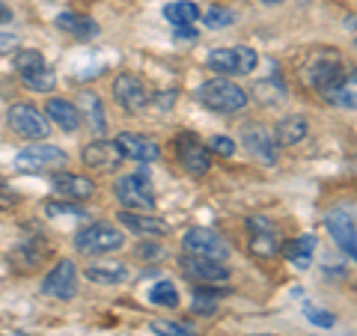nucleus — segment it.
<instances>
[{
    "mask_svg": "<svg viewBox=\"0 0 357 336\" xmlns=\"http://www.w3.org/2000/svg\"><path fill=\"white\" fill-rule=\"evenodd\" d=\"M197 102L215 110V114H236V110L248 107L250 96L238 84H232L229 77H211V81H206L197 89Z\"/></svg>",
    "mask_w": 357,
    "mask_h": 336,
    "instance_id": "1",
    "label": "nucleus"
},
{
    "mask_svg": "<svg viewBox=\"0 0 357 336\" xmlns=\"http://www.w3.org/2000/svg\"><path fill=\"white\" fill-rule=\"evenodd\" d=\"M206 63H208V69L218 72L220 77H241L256 69L259 54L248 48V45H232V48H215Z\"/></svg>",
    "mask_w": 357,
    "mask_h": 336,
    "instance_id": "2",
    "label": "nucleus"
},
{
    "mask_svg": "<svg viewBox=\"0 0 357 336\" xmlns=\"http://www.w3.org/2000/svg\"><path fill=\"white\" fill-rule=\"evenodd\" d=\"M126 244V235H122L114 223H89L81 232L75 235V247L86 253V256H105L114 253Z\"/></svg>",
    "mask_w": 357,
    "mask_h": 336,
    "instance_id": "3",
    "label": "nucleus"
},
{
    "mask_svg": "<svg viewBox=\"0 0 357 336\" xmlns=\"http://www.w3.org/2000/svg\"><path fill=\"white\" fill-rule=\"evenodd\" d=\"M116 199L122 206H126L128 211H149L155 208V185L149 173H128V176H119L116 178Z\"/></svg>",
    "mask_w": 357,
    "mask_h": 336,
    "instance_id": "4",
    "label": "nucleus"
},
{
    "mask_svg": "<svg viewBox=\"0 0 357 336\" xmlns=\"http://www.w3.org/2000/svg\"><path fill=\"white\" fill-rule=\"evenodd\" d=\"M6 122L24 140H45L51 134V122L33 105H13L6 110Z\"/></svg>",
    "mask_w": 357,
    "mask_h": 336,
    "instance_id": "5",
    "label": "nucleus"
},
{
    "mask_svg": "<svg viewBox=\"0 0 357 336\" xmlns=\"http://www.w3.org/2000/svg\"><path fill=\"white\" fill-rule=\"evenodd\" d=\"M182 247H185V253H191V256H208V259H220V262L229 259V244H227V238H223L220 232L208 229V227L188 229L185 238H182Z\"/></svg>",
    "mask_w": 357,
    "mask_h": 336,
    "instance_id": "6",
    "label": "nucleus"
},
{
    "mask_svg": "<svg viewBox=\"0 0 357 336\" xmlns=\"http://www.w3.org/2000/svg\"><path fill=\"white\" fill-rule=\"evenodd\" d=\"M114 102L122 110H128V114H140V110L152 102V93H149V86L143 84L140 75L122 72L114 81Z\"/></svg>",
    "mask_w": 357,
    "mask_h": 336,
    "instance_id": "7",
    "label": "nucleus"
},
{
    "mask_svg": "<svg viewBox=\"0 0 357 336\" xmlns=\"http://www.w3.org/2000/svg\"><path fill=\"white\" fill-rule=\"evenodd\" d=\"M248 229H250V238H248V250L256 256V259H274L280 253V235H277L274 223L268 220L265 215H250L248 217Z\"/></svg>",
    "mask_w": 357,
    "mask_h": 336,
    "instance_id": "8",
    "label": "nucleus"
},
{
    "mask_svg": "<svg viewBox=\"0 0 357 336\" xmlns=\"http://www.w3.org/2000/svg\"><path fill=\"white\" fill-rule=\"evenodd\" d=\"M66 161H69V155L60 146H51V143H33V146L15 155V167L21 173H42L51 170V167H63Z\"/></svg>",
    "mask_w": 357,
    "mask_h": 336,
    "instance_id": "9",
    "label": "nucleus"
},
{
    "mask_svg": "<svg viewBox=\"0 0 357 336\" xmlns=\"http://www.w3.org/2000/svg\"><path fill=\"white\" fill-rule=\"evenodd\" d=\"M42 295L54 300H72L77 295V268L72 259H60L42 277Z\"/></svg>",
    "mask_w": 357,
    "mask_h": 336,
    "instance_id": "10",
    "label": "nucleus"
},
{
    "mask_svg": "<svg viewBox=\"0 0 357 336\" xmlns=\"http://www.w3.org/2000/svg\"><path fill=\"white\" fill-rule=\"evenodd\" d=\"M176 158L191 176H206L211 170V152L197 134H178L176 137Z\"/></svg>",
    "mask_w": 357,
    "mask_h": 336,
    "instance_id": "11",
    "label": "nucleus"
},
{
    "mask_svg": "<svg viewBox=\"0 0 357 336\" xmlns=\"http://www.w3.org/2000/svg\"><path fill=\"white\" fill-rule=\"evenodd\" d=\"M325 223H328V232L333 235V241H337V247L349 259H357V229H354L351 208H345V206L331 208L325 215Z\"/></svg>",
    "mask_w": 357,
    "mask_h": 336,
    "instance_id": "12",
    "label": "nucleus"
},
{
    "mask_svg": "<svg viewBox=\"0 0 357 336\" xmlns=\"http://www.w3.org/2000/svg\"><path fill=\"white\" fill-rule=\"evenodd\" d=\"M316 93L325 98L328 105H333V107L354 110V105H357V98H354V96H357V77H354V72L342 69L337 77H331L325 86H319Z\"/></svg>",
    "mask_w": 357,
    "mask_h": 336,
    "instance_id": "13",
    "label": "nucleus"
},
{
    "mask_svg": "<svg viewBox=\"0 0 357 336\" xmlns=\"http://www.w3.org/2000/svg\"><path fill=\"white\" fill-rule=\"evenodd\" d=\"M114 143L119 146L122 158H131L140 164H152V161H158V155H161L158 143H155L149 134H140V131H122Z\"/></svg>",
    "mask_w": 357,
    "mask_h": 336,
    "instance_id": "14",
    "label": "nucleus"
},
{
    "mask_svg": "<svg viewBox=\"0 0 357 336\" xmlns=\"http://www.w3.org/2000/svg\"><path fill=\"white\" fill-rule=\"evenodd\" d=\"M182 271L197 283H227L229 280V268L220 259H208V256H182Z\"/></svg>",
    "mask_w": 357,
    "mask_h": 336,
    "instance_id": "15",
    "label": "nucleus"
},
{
    "mask_svg": "<svg viewBox=\"0 0 357 336\" xmlns=\"http://www.w3.org/2000/svg\"><path fill=\"white\" fill-rule=\"evenodd\" d=\"M241 143L248 146V152L253 155V158H259L262 164H274L277 161L274 134L268 131L265 125H244L241 128Z\"/></svg>",
    "mask_w": 357,
    "mask_h": 336,
    "instance_id": "16",
    "label": "nucleus"
},
{
    "mask_svg": "<svg viewBox=\"0 0 357 336\" xmlns=\"http://www.w3.org/2000/svg\"><path fill=\"white\" fill-rule=\"evenodd\" d=\"M81 158L86 167H93V170H116L122 161V152L116 143H110V140H93L84 146Z\"/></svg>",
    "mask_w": 357,
    "mask_h": 336,
    "instance_id": "17",
    "label": "nucleus"
},
{
    "mask_svg": "<svg viewBox=\"0 0 357 336\" xmlns=\"http://www.w3.org/2000/svg\"><path fill=\"white\" fill-rule=\"evenodd\" d=\"M119 223L126 229H131L134 235H143V238H155V235H167L170 232V223L155 217V215H137V211H119Z\"/></svg>",
    "mask_w": 357,
    "mask_h": 336,
    "instance_id": "18",
    "label": "nucleus"
},
{
    "mask_svg": "<svg viewBox=\"0 0 357 336\" xmlns=\"http://www.w3.org/2000/svg\"><path fill=\"white\" fill-rule=\"evenodd\" d=\"M54 188L69 199H89L96 194V182L89 176H77V173H57L54 176Z\"/></svg>",
    "mask_w": 357,
    "mask_h": 336,
    "instance_id": "19",
    "label": "nucleus"
},
{
    "mask_svg": "<svg viewBox=\"0 0 357 336\" xmlns=\"http://www.w3.org/2000/svg\"><path fill=\"white\" fill-rule=\"evenodd\" d=\"M45 116L54 119L63 131H69V134L81 128V122H84L81 110H77L72 102H66V98H51V102L45 105Z\"/></svg>",
    "mask_w": 357,
    "mask_h": 336,
    "instance_id": "20",
    "label": "nucleus"
},
{
    "mask_svg": "<svg viewBox=\"0 0 357 336\" xmlns=\"http://www.w3.org/2000/svg\"><path fill=\"white\" fill-rule=\"evenodd\" d=\"M77 110H81V119H86V125L96 134H102L107 128V116H105V105L93 89H84L81 98H77Z\"/></svg>",
    "mask_w": 357,
    "mask_h": 336,
    "instance_id": "21",
    "label": "nucleus"
},
{
    "mask_svg": "<svg viewBox=\"0 0 357 336\" xmlns=\"http://www.w3.org/2000/svg\"><path fill=\"white\" fill-rule=\"evenodd\" d=\"M307 131H310L307 116L292 114V116H283L280 122H277V128L271 134H274V140L280 143V146H298V143L307 137Z\"/></svg>",
    "mask_w": 357,
    "mask_h": 336,
    "instance_id": "22",
    "label": "nucleus"
},
{
    "mask_svg": "<svg viewBox=\"0 0 357 336\" xmlns=\"http://www.w3.org/2000/svg\"><path fill=\"white\" fill-rule=\"evenodd\" d=\"M342 69L345 66L340 63V57H333V54H321V57L307 69V81L312 84V89H319V86H325L331 77H337Z\"/></svg>",
    "mask_w": 357,
    "mask_h": 336,
    "instance_id": "23",
    "label": "nucleus"
},
{
    "mask_svg": "<svg viewBox=\"0 0 357 336\" xmlns=\"http://www.w3.org/2000/svg\"><path fill=\"white\" fill-rule=\"evenodd\" d=\"M86 280H93V283H102V286H114V283H122V280L128 277V268L116 262V259H110V262H96V265H89L86 271H84Z\"/></svg>",
    "mask_w": 357,
    "mask_h": 336,
    "instance_id": "24",
    "label": "nucleus"
},
{
    "mask_svg": "<svg viewBox=\"0 0 357 336\" xmlns=\"http://www.w3.org/2000/svg\"><path fill=\"white\" fill-rule=\"evenodd\" d=\"M312 253H316V235L307 232L286 247V259L292 262V268H298V271H307L312 262Z\"/></svg>",
    "mask_w": 357,
    "mask_h": 336,
    "instance_id": "25",
    "label": "nucleus"
},
{
    "mask_svg": "<svg viewBox=\"0 0 357 336\" xmlns=\"http://www.w3.org/2000/svg\"><path fill=\"white\" fill-rule=\"evenodd\" d=\"M57 27L66 30V33H72V36H77V39H93L98 33V24L93 18L77 15V13H60L57 15Z\"/></svg>",
    "mask_w": 357,
    "mask_h": 336,
    "instance_id": "26",
    "label": "nucleus"
},
{
    "mask_svg": "<svg viewBox=\"0 0 357 336\" xmlns=\"http://www.w3.org/2000/svg\"><path fill=\"white\" fill-rule=\"evenodd\" d=\"M199 15H203V9H199L194 0H176V3H167L164 6V18L170 21V24H176V27L194 24Z\"/></svg>",
    "mask_w": 357,
    "mask_h": 336,
    "instance_id": "27",
    "label": "nucleus"
},
{
    "mask_svg": "<svg viewBox=\"0 0 357 336\" xmlns=\"http://www.w3.org/2000/svg\"><path fill=\"white\" fill-rule=\"evenodd\" d=\"M21 84L27 89H36V93H51L57 86V75H54L51 66H36L30 72H21Z\"/></svg>",
    "mask_w": 357,
    "mask_h": 336,
    "instance_id": "28",
    "label": "nucleus"
},
{
    "mask_svg": "<svg viewBox=\"0 0 357 336\" xmlns=\"http://www.w3.org/2000/svg\"><path fill=\"white\" fill-rule=\"evenodd\" d=\"M149 300L158 307H178V289L170 283V280H158L152 289H149Z\"/></svg>",
    "mask_w": 357,
    "mask_h": 336,
    "instance_id": "29",
    "label": "nucleus"
},
{
    "mask_svg": "<svg viewBox=\"0 0 357 336\" xmlns=\"http://www.w3.org/2000/svg\"><path fill=\"white\" fill-rule=\"evenodd\" d=\"M223 295V289L220 292H208V289H197L194 292V312L197 316H215L218 312V298Z\"/></svg>",
    "mask_w": 357,
    "mask_h": 336,
    "instance_id": "30",
    "label": "nucleus"
},
{
    "mask_svg": "<svg viewBox=\"0 0 357 336\" xmlns=\"http://www.w3.org/2000/svg\"><path fill=\"white\" fill-rule=\"evenodd\" d=\"M232 21H236V13H229V9H220V6H215V9H208V13L203 15V24L206 27H211V30H220V27H229Z\"/></svg>",
    "mask_w": 357,
    "mask_h": 336,
    "instance_id": "31",
    "label": "nucleus"
},
{
    "mask_svg": "<svg viewBox=\"0 0 357 336\" xmlns=\"http://www.w3.org/2000/svg\"><path fill=\"white\" fill-rule=\"evenodd\" d=\"M206 149L220 155V158H232V155H236V140L227 137V134H215V137H208Z\"/></svg>",
    "mask_w": 357,
    "mask_h": 336,
    "instance_id": "32",
    "label": "nucleus"
},
{
    "mask_svg": "<svg viewBox=\"0 0 357 336\" xmlns=\"http://www.w3.org/2000/svg\"><path fill=\"white\" fill-rule=\"evenodd\" d=\"M149 330L152 333H158V336H197L191 328H185V324H176V321H152L149 324Z\"/></svg>",
    "mask_w": 357,
    "mask_h": 336,
    "instance_id": "33",
    "label": "nucleus"
},
{
    "mask_svg": "<svg viewBox=\"0 0 357 336\" xmlns=\"http://www.w3.org/2000/svg\"><path fill=\"white\" fill-rule=\"evenodd\" d=\"M36 66H45V57L39 51H15V72H30Z\"/></svg>",
    "mask_w": 357,
    "mask_h": 336,
    "instance_id": "34",
    "label": "nucleus"
},
{
    "mask_svg": "<svg viewBox=\"0 0 357 336\" xmlns=\"http://www.w3.org/2000/svg\"><path fill=\"white\" fill-rule=\"evenodd\" d=\"M304 316H307V321L316 324V328H333V324H337V319H333L328 310H319L312 304H304Z\"/></svg>",
    "mask_w": 357,
    "mask_h": 336,
    "instance_id": "35",
    "label": "nucleus"
},
{
    "mask_svg": "<svg viewBox=\"0 0 357 336\" xmlns=\"http://www.w3.org/2000/svg\"><path fill=\"white\" fill-rule=\"evenodd\" d=\"M45 215H51V217H57V215L77 217V215H84V211H81V206H75V203H57V199H51V203H45Z\"/></svg>",
    "mask_w": 357,
    "mask_h": 336,
    "instance_id": "36",
    "label": "nucleus"
},
{
    "mask_svg": "<svg viewBox=\"0 0 357 336\" xmlns=\"http://www.w3.org/2000/svg\"><path fill=\"white\" fill-rule=\"evenodd\" d=\"M13 48H18V36H13V33H0V54H9Z\"/></svg>",
    "mask_w": 357,
    "mask_h": 336,
    "instance_id": "37",
    "label": "nucleus"
},
{
    "mask_svg": "<svg viewBox=\"0 0 357 336\" xmlns=\"http://www.w3.org/2000/svg\"><path fill=\"white\" fill-rule=\"evenodd\" d=\"M6 21H13V9H9L3 0H0V24H6Z\"/></svg>",
    "mask_w": 357,
    "mask_h": 336,
    "instance_id": "38",
    "label": "nucleus"
},
{
    "mask_svg": "<svg viewBox=\"0 0 357 336\" xmlns=\"http://www.w3.org/2000/svg\"><path fill=\"white\" fill-rule=\"evenodd\" d=\"M3 190H6V185H3V182H0V203H3V206H9V203H15V197H9V194H3Z\"/></svg>",
    "mask_w": 357,
    "mask_h": 336,
    "instance_id": "39",
    "label": "nucleus"
},
{
    "mask_svg": "<svg viewBox=\"0 0 357 336\" xmlns=\"http://www.w3.org/2000/svg\"><path fill=\"white\" fill-rule=\"evenodd\" d=\"M3 336H27L24 330H13V333H3Z\"/></svg>",
    "mask_w": 357,
    "mask_h": 336,
    "instance_id": "40",
    "label": "nucleus"
},
{
    "mask_svg": "<svg viewBox=\"0 0 357 336\" xmlns=\"http://www.w3.org/2000/svg\"><path fill=\"white\" fill-rule=\"evenodd\" d=\"M262 3H280V0H262Z\"/></svg>",
    "mask_w": 357,
    "mask_h": 336,
    "instance_id": "41",
    "label": "nucleus"
},
{
    "mask_svg": "<svg viewBox=\"0 0 357 336\" xmlns=\"http://www.w3.org/2000/svg\"><path fill=\"white\" fill-rule=\"evenodd\" d=\"M253 336H271V333H253Z\"/></svg>",
    "mask_w": 357,
    "mask_h": 336,
    "instance_id": "42",
    "label": "nucleus"
}]
</instances>
